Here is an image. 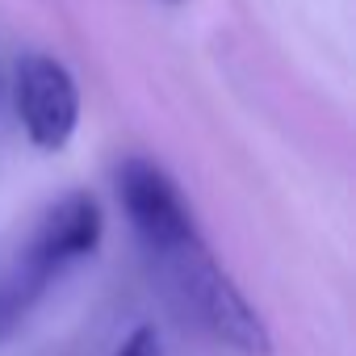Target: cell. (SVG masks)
<instances>
[{"label": "cell", "instance_id": "cell-1", "mask_svg": "<svg viewBox=\"0 0 356 356\" xmlns=\"http://www.w3.org/2000/svg\"><path fill=\"white\" fill-rule=\"evenodd\" d=\"M118 202L151 264V277L168 306L206 339L239 356H268L273 335L256 306L239 293L227 268L214 260L197 218L176 181L151 159L130 155L118 168Z\"/></svg>", "mask_w": 356, "mask_h": 356}, {"label": "cell", "instance_id": "cell-2", "mask_svg": "<svg viewBox=\"0 0 356 356\" xmlns=\"http://www.w3.org/2000/svg\"><path fill=\"white\" fill-rule=\"evenodd\" d=\"M105 235V214L101 202L84 189L63 193L34 227L30 243L22 248L17 264L0 277V335H9L30 306L80 260H88L101 248Z\"/></svg>", "mask_w": 356, "mask_h": 356}, {"label": "cell", "instance_id": "cell-3", "mask_svg": "<svg viewBox=\"0 0 356 356\" xmlns=\"http://www.w3.org/2000/svg\"><path fill=\"white\" fill-rule=\"evenodd\" d=\"M17 118L38 151H63L80 126L76 76L55 55H26L17 63Z\"/></svg>", "mask_w": 356, "mask_h": 356}, {"label": "cell", "instance_id": "cell-4", "mask_svg": "<svg viewBox=\"0 0 356 356\" xmlns=\"http://www.w3.org/2000/svg\"><path fill=\"white\" fill-rule=\"evenodd\" d=\"M113 356H168V352H163L159 331H155L151 323H143V327H134V331L122 339V348H118Z\"/></svg>", "mask_w": 356, "mask_h": 356}]
</instances>
